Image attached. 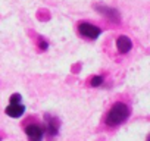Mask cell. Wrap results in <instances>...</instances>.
Here are the masks:
<instances>
[{
	"label": "cell",
	"instance_id": "cell-1",
	"mask_svg": "<svg viewBox=\"0 0 150 141\" xmlns=\"http://www.w3.org/2000/svg\"><path fill=\"white\" fill-rule=\"evenodd\" d=\"M129 115V110H128V106L124 104V103H115L112 106V109L108 112L106 115V123L109 126H115V125H119L122 123Z\"/></svg>",
	"mask_w": 150,
	"mask_h": 141
},
{
	"label": "cell",
	"instance_id": "cell-2",
	"mask_svg": "<svg viewBox=\"0 0 150 141\" xmlns=\"http://www.w3.org/2000/svg\"><path fill=\"white\" fill-rule=\"evenodd\" d=\"M78 30H80L81 35H84L86 38H90V40H96L100 35V28H97V27H94L91 24H87V22L80 24Z\"/></svg>",
	"mask_w": 150,
	"mask_h": 141
},
{
	"label": "cell",
	"instance_id": "cell-3",
	"mask_svg": "<svg viewBox=\"0 0 150 141\" xmlns=\"http://www.w3.org/2000/svg\"><path fill=\"white\" fill-rule=\"evenodd\" d=\"M25 134H27V137H28L30 141H41L44 131H43V128L40 125L31 123V125H28L25 128Z\"/></svg>",
	"mask_w": 150,
	"mask_h": 141
},
{
	"label": "cell",
	"instance_id": "cell-4",
	"mask_svg": "<svg viewBox=\"0 0 150 141\" xmlns=\"http://www.w3.org/2000/svg\"><path fill=\"white\" fill-rule=\"evenodd\" d=\"M6 115H9L11 118H19L24 115L25 112V106L19 102V103H9V106L6 107Z\"/></svg>",
	"mask_w": 150,
	"mask_h": 141
},
{
	"label": "cell",
	"instance_id": "cell-5",
	"mask_svg": "<svg viewBox=\"0 0 150 141\" xmlns=\"http://www.w3.org/2000/svg\"><path fill=\"white\" fill-rule=\"evenodd\" d=\"M116 46H118V50H119L121 53H127V51L131 50L132 43H131V40H129L128 37L121 35V37L118 38V41H116Z\"/></svg>",
	"mask_w": 150,
	"mask_h": 141
},
{
	"label": "cell",
	"instance_id": "cell-6",
	"mask_svg": "<svg viewBox=\"0 0 150 141\" xmlns=\"http://www.w3.org/2000/svg\"><path fill=\"white\" fill-rule=\"evenodd\" d=\"M97 9L100 11L102 15H106L112 21H119V15H118V12L115 9H110V8H106V6H103V8L102 6H97Z\"/></svg>",
	"mask_w": 150,
	"mask_h": 141
},
{
	"label": "cell",
	"instance_id": "cell-7",
	"mask_svg": "<svg viewBox=\"0 0 150 141\" xmlns=\"http://www.w3.org/2000/svg\"><path fill=\"white\" fill-rule=\"evenodd\" d=\"M46 131L49 135H56L57 134V122L56 119H52V118H46Z\"/></svg>",
	"mask_w": 150,
	"mask_h": 141
},
{
	"label": "cell",
	"instance_id": "cell-8",
	"mask_svg": "<svg viewBox=\"0 0 150 141\" xmlns=\"http://www.w3.org/2000/svg\"><path fill=\"white\" fill-rule=\"evenodd\" d=\"M102 82H103V78H102V77H93L91 81H90V84H91L93 87H99Z\"/></svg>",
	"mask_w": 150,
	"mask_h": 141
},
{
	"label": "cell",
	"instance_id": "cell-9",
	"mask_svg": "<svg viewBox=\"0 0 150 141\" xmlns=\"http://www.w3.org/2000/svg\"><path fill=\"white\" fill-rule=\"evenodd\" d=\"M21 102V96L19 94H15V96H12V99H11V103H19Z\"/></svg>",
	"mask_w": 150,
	"mask_h": 141
}]
</instances>
